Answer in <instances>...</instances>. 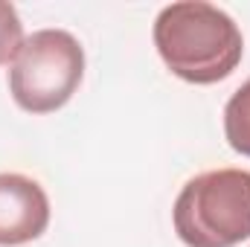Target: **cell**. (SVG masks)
I'll return each mask as SVG.
<instances>
[{
    "label": "cell",
    "mask_w": 250,
    "mask_h": 247,
    "mask_svg": "<svg viewBox=\"0 0 250 247\" xmlns=\"http://www.w3.org/2000/svg\"><path fill=\"white\" fill-rule=\"evenodd\" d=\"M23 23L15 12L12 3L0 0V64H9L15 62L18 50L23 47Z\"/></svg>",
    "instance_id": "8992f818"
},
{
    "label": "cell",
    "mask_w": 250,
    "mask_h": 247,
    "mask_svg": "<svg viewBox=\"0 0 250 247\" xmlns=\"http://www.w3.org/2000/svg\"><path fill=\"white\" fill-rule=\"evenodd\" d=\"M224 137L233 151L250 157V79L230 96L224 108Z\"/></svg>",
    "instance_id": "5b68a950"
},
{
    "label": "cell",
    "mask_w": 250,
    "mask_h": 247,
    "mask_svg": "<svg viewBox=\"0 0 250 247\" xmlns=\"http://www.w3.org/2000/svg\"><path fill=\"white\" fill-rule=\"evenodd\" d=\"M175 233L187 247H236L250 239V172L218 169L192 178L175 201Z\"/></svg>",
    "instance_id": "7a4b0ae2"
},
{
    "label": "cell",
    "mask_w": 250,
    "mask_h": 247,
    "mask_svg": "<svg viewBox=\"0 0 250 247\" xmlns=\"http://www.w3.org/2000/svg\"><path fill=\"white\" fill-rule=\"evenodd\" d=\"M50 224L47 192L32 178L3 172L0 175V245L15 247L38 239Z\"/></svg>",
    "instance_id": "277c9868"
},
{
    "label": "cell",
    "mask_w": 250,
    "mask_h": 247,
    "mask_svg": "<svg viewBox=\"0 0 250 247\" xmlns=\"http://www.w3.org/2000/svg\"><path fill=\"white\" fill-rule=\"evenodd\" d=\"M154 47L178 79L189 84H215L239 67L245 38L236 21L218 6L184 0L157 15Z\"/></svg>",
    "instance_id": "6da1fadb"
},
{
    "label": "cell",
    "mask_w": 250,
    "mask_h": 247,
    "mask_svg": "<svg viewBox=\"0 0 250 247\" xmlns=\"http://www.w3.org/2000/svg\"><path fill=\"white\" fill-rule=\"evenodd\" d=\"M84 50L64 29L32 32L9 67L12 99L29 114H53L79 90Z\"/></svg>",
    "instance_id": "3957f363"
}]
</instances>
